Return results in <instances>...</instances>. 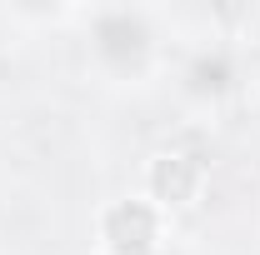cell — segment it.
I'll return each mask as SVG.
<instances>
[{
	"label": "cell",
	"mask_w": 260,
	"mask_h": 255,
	"mask_svg": "<svg viewBox=\"0 0 260 255\" xmlns=\"http://www.w3.org/2000/svg\"><path fill=\"white\" fill-rule=\"evenodd\" d=\"M145 185L155 195V205H190L200 190V165L190 155H155Z\"/></svg>",
	"instance_id": "7a4b0ae2"
},
{
	"label": "cell",
	"mask_w": 260,
	"mask_h": 255,
	"mask_svg": "<svg viewBox=\"0 0 260 255\" xmlns=\"http://www.w3.org/2000/svg\"><path fill=\"white\" fill-rule=\"evenodd\" d=\"M100 240L110 255H155L160 240V210L150 200H120L105 210L100 220Z\"/></svg>",
	"instance_id": "6da1fadb"
}]
</instances>
